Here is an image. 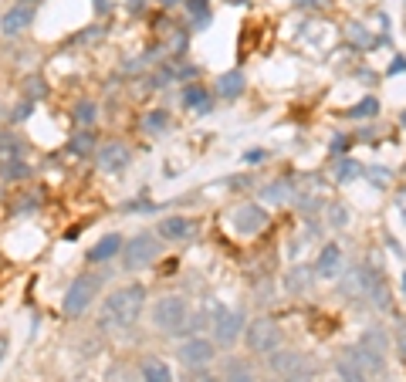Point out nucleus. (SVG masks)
I'll return each instance as SVG.
<instances>
[{
  "instance_id": "6e6552de",
  "label": "nucleus",
  "mask_w": 406,
  "mask_h": 382,
  "mask_svg": "<svg viewBox=\"0 0 406 382\" xmlns=\"http://www.w3.org/2000/svg\"><path fill=\"white\" fill-rule=\"evenodd\" d=\"M213 356H217V352H213V342H206V338H186V342L179 345V362H186V365H193V369L206 365Z\"/></svg>"
},
{
  "instance_id": "2f4dec72",
  "label": "nucleus",
  "mask_w": 406,
  "mask_h": 382,
  "mask_svg": "<svg viewBox=\"0 0 406 382\" xmlns=\"http://www.w3.org/2000/svg\"><path fill=\"white\" fill-rule=\"evenodd\" d=\"M369 179H373L376 186H386V179H389V173H386V169H369Z\"/></svg>"
},
{
  "instance_id": "72a5a7b5",
  "label": "nucleus",
  "mask_w": 406,
  "mask_h": 382,
  "mask_svg": "<svg viewBox=\"0 0 406 382\" xmlns=\"http://www.w3.org/2000/svg\"><path fill=\"white\" fill-rule=\"evenodd\" d=\"M166 126V115H152L149 122H146V128H163Z\"/></svg>"
},
{
  "instance_id": "2eb2a0df",
  "label": "nucleus",
  "mask_w": 406,
  "mask_h": 382,
  "mask_svg": "<svg viewBox=\"0 0 406 382\" xmlns=\"http://www.w3.org/2000/svg\"><path fill=\"white\" fill-rule=\"evenodd\" d=\"M193 227H190V220L186 217H166L163 224H159V237H166V240H183V237H190Z\"/></svg>"
},
{
  "instance_id": "412c9836",
  "label": "nucleus",
  "mask_w": 406,
  "mask_h": 382,
  "mask_svg": "<svg viewBox=\"0 0 406 382\" xmlns=\"http://www.w3.org/2000/svg\"><path fill=\"white\" fill-rule=\"evenodd\" d=\"M359 345L366 349V352H376V356H386V335L376 329L362 331V338H359Z\"/></svg>"
},
{
  "instance_id": "9b49d317",
  "label": "nucleus",
  "mask_w": 406,
  "mask_h": 382,
  "mask_svg": "<svg viewBox=\"0 0 406 382\" xmlns=\"http://www.w3.org/2000/svg\"><path fill=\"white\" fill-rule=\"evenodd\" d=\"M95 163H99V169H105V173H119V169H126V163H129V149L122 146V142H112V146L99 149Z\"/></svg>"
},
{
  "instance_id": "cd10ccee",
  "label": "nucleus",
  "mask_w": 406,
  "mask_h": 382,
  "mask_svg": "<svg viewBox=\"0 0 406 382\" xmlns=\"http://www.w3.org/2000/svg\"><path fill=\"white\" fill-rule=\"evenodd\" d=\"M332 224L335 227H346L349 224V210L346 206H332Z\"/></svg>"
},
{
  "instance_id": "dca6fc26",
  "label": "nucleus",
  "mask_w": 406,
  "mask_h": 382,
  "mask_svg": "<svg viewBox=\"0 0 406 382\" xmlns=\"http://www.w3.org/2000/svg\"><path fill=\"white\" fill-rule=\"evenodd\" d=\"M143 382H173V372L163 358H146L143 365Z\"/></svg>"
},
{
  "instance_id": "9d476101",
  "label": "nucleus",
  "mask_w": 406,
  "mask_h": 382,
  "mask_svg": "<svg viewBox=\"0 0 406 382\" xmlns=\"http://www.w3.org/2000/svg\"><path fill=\"white\" fill-rule=\"evenodd\" d=\"M362 294L376 308H389V288L373 267H362Z\"/></svg>"
},
{
  "instance_id": "ea45409f",
  "label": "nucleus",
  "mask_w": 406,
  "mask_h": 382,
  "mask_svg": "<svg viewBox=\"0 0 406 382\" xmlns=\"http://www.w3.org/2000/svg\"><path fill=\"white\" fill-rule=\"evenodd\" d=\"M230 3H247V0H230Z\"/></svg>"
},
{
  "instance_id": "c756f323",
  "label": "nucleus",
  "mask_w": 406,
  "mask_h": 382,
  "mask_svg": "<svg viewBox=\"0 0 406 382\" xmlns=\"http://www.w3.org/2000/svg\"><path fill=\"white\" fill-rule=\"evenodd\" d=\"M298 7H304V10H325L329 7V0H295Z\"/></svg>"
},
{
  "instance_id": "ddd939ff",
  "label": "nucleus",
  "mask_w": 406,
  "mask_h": 382,
  "mask_svg": "<svg viewBox=\"0 0 406 382\" xmlns=\"http://www.w3.org/2000/svg\"><path fill=\"white\" fill-rule=\"evenodd\" d=\"M271 369L278 372V376H295V372H304V358L298 356V352H271Z\"/></svg>"
},
{
  "instance_id": "aec40b11",
  "label": "nucleus",
  "mask_w": 406,
  "mask_h": 382,
  "mask_svg": "<svg viewBox=\"0 0 406 382\" xmlns=\"http://www.w3.org/2000/svg\"><path fill=\"white\" fill-rule=\"evenodd\" d=\"M21 153H24L21 139H14V135L0 139V163H3V166H7V163H21Z\"/></svg>"
},
{
  "instance_id": "4468645a",
  "label": "nucleus",
  "mask_w": 406,
  "mask_h": 382,
  "mask_svg": "<svg viewBox=\"0 0 406 382\" xmlns=\"http://www.w3.org/2000/svg\"><path fill=\"white\" fill-rule=\"evenodd\" d=\"M315 271H318L322 278H339V271H342V251H339L335 244H325V247H322V254H318Z\"/></svg>"
},
{
  "instance_id": "c85d7f7f",
  "label": "nucleus",
  "mask_w": 406,
  "mask_h": 382,
  "mask_svg": "<svg viewBox=\"0 0 406 382\" xmlns=\"http://www.w3.org/2000/svg\"><path fill=\"white\" fill-rule=\"evenodd\" d=\"M186 7H190V14H193L197 21H200V17H210V14H206V0H190Z\"/></svg>"
},
{
  "instance_id": "a878e982",
  "label": "nucleus",
  "mask_w": 406,
  "mask_h": 382,
  "mask_svg": "<svg viewBox=\"0 0 406 382\" xmlns=\"http://www.w3.org/2000/svg\"><path fill=\"white\" fill-rule=\"evenodd\" d=\"M352 176H359V163L342 159V163H339V179H352Z\"/></svg>"
},
{
  "instance_id": "e433bc0d",
  "label": "nucleus",
  "mask_w": 406,
  "mask_h": 382,
  "mask_svg": "<svg viewBox=\"0 0 406 382\" xmlns=\"http://www.w3.org/2000/svg\"><path fill=\"white\" fill-rule=\"evenodd\" d=\"M400 206H403V213H406V193H403V197H400Z\"/></svg>"
},
{
  "instance_id": "473e14b6",
  "label": "nucleus",
  "mask_w": 406,
  "mask_h": 382,
  "mask_svg": "<svg viewBox=\"0 0 406 382\" xmlns=\"http://www.w3.org/2000/svg\"><path fill=\"white\" fill-rule=\"evenodd\" d=\"M349 34H352V41H359V44H369V41H373L369 34H362V31H359V24L349 27Z\"/></svg>"
},
{
  "instance_id": "5701e85b",
  "label": "nucleus",
  "mask_w": 406,
  "mask_h": 382,
  "mask_svg": "<svg viewBox=\"0 0 406 382\" xmlns=\"http://www.w3.org/2000/svg\"><path fill=\"white\" fill-rule=\"evenodd\" d=\"M376 112H380V102H376V99H366V102H359L355 108H349L352 119H373Z\"/></svg>"
},
{
  "instance_id": "1a4fd4ad",
  "label": "nucleus",
  "mask_w": 406,
  "mask_h": 382,
  "mask_svg": "<svg viewBox=\"0 0 406 382\" xmlns=\"http://www.w3.org/2000/svg\"><path fill=\"white\" fill-rule=\"evenodd\" d=\"M335 376H339V382H369V372H366V365L359 362L352 349H346L335 358Z\"/></svg>"
},
{
  "instance_id": "f257e3e1",
  "label": "nucleus",
  "mask_w": 406,
  "mask_h": 382,
  "mask_svg": "<svg viewBox=\"0 0 406 382\" xmlns=\"http://www.w3.org/2000/svg\"><path fill=\"white\" fill-rule=\"evenodd\" d=\"M143 305H146V288L143 284L119 288L102 305V329H132L139 322V315H143Z\"/></svg>"
},
{
  "instance_id": "20e7f679",
  "label": "nucleus",
  "mask_w": 406,
  "mask_h": 382,
  "mask_svg": "<svg viewBox=\"0 0 406 382\" xmlns=\"http://www.w3.org/2000/svg\"><path fill=\"white\" fill-rule=\"evenodd\" d=\"M247 345H251V352L271 356L275 349H281V329L271 318H257L247 325Z\"/></svg>"
},
{
  "instance_id": "f3484780",
  "label": "nucleus",
  "mask_w": 406,
  "mask_h": 382,
  "mask_svg": "<svg viewBox=\"0 0 406 382\" xmlns=\"http://www.w3.org/2000/svg\"><path fill=\"white\" fill-rule=\"evenodd\" d=\"M119 251H122V237L108 233V237H102L99 240V247H92V251H88V257H92V260H108V257H115Z\"/></svg>"
},
{
  "instance_id": "39448f33",
  "label": "nucleus",
  "mask_w": 406,
  "mask_h": 382,
  "mask_svg": "<svg viewBox=\"0 0 406 382\" xmlns=\"http://www.w3.org/2000/svg\"><path fill=\"white\" fill-rule=\"evenodd\" d=\"M152 257H156V240H152L149 233H139L136 240L122 244V264H126L129 271H143Z\"/></svg>"
},
{
  "instance_id": "f03ea898",
  "label": "nucleus",
  "mask_w": 406,
  "mask_h": 382,
  "mask_svg": "<svg viewBox=\"0 0 406 382\" xmlns=\"http://www.w3.org/2000/svg\"><path fill=\"white\" fill-rule=\"evenodd\" d=\"M152 322H156V329H163V331H179L186 322H190L186 298H179V294L159 298V301L152 305Z\"/></svg>"
},
{
  "instance_id": "4c0bfd02",
  "label": "nucleus",
  "mask_w": 406,
  "mask_h": 382,
  "mask_svg": "<svg viewBox=\"0 0 406 382\" xmlns=\"http://www.w3.org/2000/svg\"><path fill=\"white\" fill-rule=\"evenodd\" d=\"M200 382H217V379H213V376H203V379Z\"/></svg>"
},
{
  "instance_id": "6ab92c4d",
  "label": "nucleus",
  "mask_w": 406,
  "mask_h": 382,
  "mask_svg": "<svg viewBox=\"0 0 406 382\" xmlns=\"http://www.w3.org/2000/svg\"><path fill=\"white\" fill-rule=\"evenodd\" d=\"M217 92H220L224 99H237V95L244 92V75H241V72H227V75L220 78Z\"/></svg>"
},
{
  "instance_id": "a211bd4d",
  "label": "nucleus",
  "mask_w": 406,
  "mask_h": 382,
  "mask_svg": "<svg viewBox=\"0 0 406 382\" xmlns=\"http://www.w3.org/2000/svg\"><path fill=\"white\" fill-rule=\"evenodd\" d=\"M183 105L193 108V112H210V95L203 92L200 85H190V88L183 92Z\"/></svg>"
},
{
  "instance_id": "bb28decb",
  "label": "nucleus",
  "mask_w": 406,
  "mask_h": 382,
  "mask_svg": "<svg viewBox=\"0 0 406 382\" xmlns=\"http://www.w3.org/2000/svg\"><path fill=\"white\" fill-rule=\"evenodd\" d=\"M268 200H288L291 197V190L284 186V183H275V186H268V193H264Z\"/></svg>"
},
{
  "instance_id": "393cba45",
  "label": "nucleus",
  "mask_w": 406,
  "mask_h": 382,
  "mask_svg": "<svg viewBox=\"0 0 406 382\" xmlns=\"http://www.w3.org/2000/svg\"><path fill=\"white\" fill-rule=\"evenodd\" d=\"M92 146H95V135L92 132H81V135L72 139V153H88Z\"/></svg>"
},
{
  "instance_id": "f8f14e48",
  "label": "nucleus",
  "mask_w": 406,
  "mask_h": 382,
  "mask_svg": "<svg viewBox=\"0 0 406 382\" xmlns=\"http://www.w3.org/2000/svg\"><path fill=\"white\" fill-rule=\"evenodd\" d=\"M34 21V10H31V3H17V7H10L7 14H3V21H0V31L10 38V34H21L27 24Z\"/></svg>"
},
{
  "instance_id": "58836bf2",
  "label": "nucleus",
  "mask_w": 406,
  "mask_h": 382,
  "mask_svg": "<svg viewBox=\"0 0 406 382\" xmlns=\"http://www.w3.org/2000/svg\"><path fill=\"white\" fill-rule=\"evenodd\" d=\"M163 3H166V7H173V3H177V0H163Z\"/></svg>"
},
{
  "instance_id": "4be33fe9",
  "label": "nucleus",
  "mask_w": 406,
  "mask_h": 382,
  "mask_svg": "<svg viewBox=\"0 0 406 382\" xmlns=\"http://www.w3.org/2000/svg\"><path fill=\"white\" fill-rule=\"evenodd\" d=\"M227 382H261L257 376H254V369L247 365V362H227Z\"/></svg>"
},
{
  "instance_id": "0eeeda50",
  "label": "nucleus",
  "mask_w": 406,
  "mask_h": 382,
  "mask_svg": "<svg viewBox=\"0 0 406 382\" xmlns=\"http://www.w3.org/2000/svg\"><path fill=\"white\" fill-rule=\"evenodd\" d=\"M213 329H217V342L220 345H234L237 338H241V329H244V315L234 308V311H224L220 308V315L213 318Z\"/></svg>"
},
{
  "instance_id": "c9c22d12",
  "label": "nucleus",
  "mask_w": 406,
  "mask_h": 382,
  "mask_svg": "<svg viewBox=\"0 0 406 382\" xmlns=\"http://www.w3.org/2000/svg\"><path fill=\"white\" fill-rule=\"evenodd\" d=\"M7 356V335H0V358Z\"/></svg>"
},
{
  "instance_id": "a19ab883",
  "label": "nucleus",
  "mask_w": 406,
  "mask_h": 382,
  "mask_svg": "<svg viewBox=\"0 0 406 382\" xmlns=\"http://www.w3.org/2000/svg\"><path fill=\"white\" fill-rule=\"evenodd\" d=\"M325 382H339V379H325Z\"/></svg>"
},
{
  "instance_id": "f704fd0d",
  "label": "nucleus",
  "mask_w": 406,
  "mask_h": 382,
  "mask_svg": "<svg viewBox=\"0 0 406 382\" xmlns=\"http://www.w3.org/2000/svg\"><path fill=\"white\" fill-rule=\"evenodd\" d=\"M261 159H264V153H261V149H254V153H247V163H261Z\"/></svg>"
},
{
  "instance_id": "b1692460",
  "label": "nucleus",
  "mask_w": 406,
  "mask_h": 382,
  "mask_svg": "<svg viewBox=\"0 0 406 382\" xmlns=\"http://www.w3.org/2000/svg\"><path fill=\"white\" fill-rule=\"evenodd\" d=\"M95 119H99V108H95L92 102H81L75 108V122H81V126H92Z\"/></svg>"
},
{
  "instance_id": "7c9ffc66",
  "label": "nucleus",
  "mask_w": 406,
  "mask_h": 382,
  "mask_svg": "<svg viewBox=\"0 0 406 382\" xmlns=\"http://www.w3.org/2000/svg\"><path fill=\"white\" fill-rule=\"evenodd\" d=\"M396 345H400V352H403V358H406V322L396 325Z\"/></svg>"
},
{
  "instance_id": "7ed1b4c3",
  "label": "nucleus",
  "mask_w": 406,
  "mask_h": 382,
  "mask_svg": "<svg viewBox=\"0 0 406 382\" xmlns=\"http://www.w3.org/2000/svg\"><path fill=\"white\" fill-rule=\"evenodd\" d=\"M95 294H99V278L95 274H81V278L72 281V288H68V298H65V315H81L85 308L95 301Z\"/></svg>"
},
{
  "instance_id": "423d86ee",
  "label": "nucleus",
  "mask_w": 406,
  "mask_h": 382,
  "mask_svg": "<svg viewBox=\"0 0 406 382\" xmlns=\"http://www.w3.org/2000/svg\"><path fill=\"white\" fill-rule=\"evenodd\" d=\"M230 224H234L237 233H257V230L268 227V213H264L257 204H244L234 217H230Z\"/></svg>"
}]
</instances>
